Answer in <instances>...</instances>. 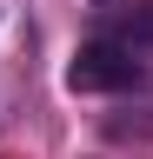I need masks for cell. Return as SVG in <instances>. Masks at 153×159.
Masks as SVG:
<instances>
[{
    "mask_svg": "<svg viewBox=\"0 0 153 159\" xmlns=\"http://www.w3.org/2000/svg\"><path fill=\"white\" fill-rule=\"evenodd\" d=\"M133 80H140V60H133V47H120V40H87V47L73 53V66H67L73 93H120Z\"/></svg>",
    "mask_w": 153,
    "mask_h": 159,
    "instance_id": "cell-1",
    "label": "cell"
}]
</instances>
